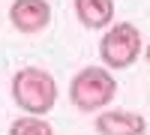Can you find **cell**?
Listing matches in <instances>:
<instances>
[{
    "mask_svg": "<svg viewBox=\"0 0 150 135\" xmlns=\"http://www.w3.org/2000/svg\"><path fill=\"white\" fill-rule=\"evenodd\" d=\"M12 99L24 114L42 117L57 105V81L42 66H24L12 75Z\"/></svg>",
    "mask_w": 150,
    "mask_h": 135,
    "instance_id": "1",
    "label": "cell"
},
{
    "mask_svg": "<svg viewBox=\"0 0 150 135\" xmlns=\"http://www.w3.org/2000/svg\"><path fill=\"white\" fill-rule=\"evenodd\" d=\"M117 96V81L105 66H84L69 84V99L78 111H99Z\"/></svg>",
    "mask_w": 150,
    "mask_h": 135,
    "instance_id": "2",
    "label": "cell"
},
{
    "mask_svg": "<svg viewBox=\"0 0 150 135\" xmlns=\"http://www.w3.org/2000/svg\"><path fill=\"white\" fill-rule=\"evenodd\" d=\"M141 30L132 21H117L99 39V60L105 63V69H129L141 57Z\"/></svg>",
    "mask_w": 150,
    "mask_h": 135,
    "instance_id": "3",
    "label": "cell"
},
{
    "mask_svg": "<svg viewBox=\"0 0 150 135\" xmlns=\"http://www.w3.org/2000/svg\"><path fill=\"white\" fill-rule=\"evenodd\" d=\"M9 21H12V27L18 33H24V36L42 33L48 24H51V6H48V0H12Z\"/></svg>",
    "mask_w": 150,
    "mask_h": 135,
    "instance_id": "4",
    "label": "cell"
},
{
    "mask_svg": "<svg viewBox=\"0 0 150 135\" xmlns=\"http://www.w3.org/2000/svg\"><path fill=\"white\" fill-rule=\"evenodd\" d=\"M144 129H147V120L138 111L108 108V111H99V117H96L99 135H144Z\"/></svg>",
    "mask_w": 150,
    "mask_h": 135,
    "instance_id": "5",
    "label": "cell"
},
{
    "mask_svg": "<svg viewBox=\"0 0 150 135\" xmlns=\"http://www.w3.org/2000/svg\"><path fill=\"white\" fill-rule=\"evenodd\" d=\"M75 15L90 30H108L114 24V0H75Z\"/></svg>",
    "mask_w": 150,
    "mask_h": 135,
    "instance_id": "6",
    "label": "cell"
},
{
    "mask_svg": "<svg viewBox=\"0 0 150 135\" xmlns=\"http://www.w3.org/2000/svg\"><path fill=\"white\" fill-rule=\"evenodd\" d=\"M9 135H54L51 123L45 117H33V114H24L18 120H12Z\"/></svg>",
    "mask_w": 150,
    "mask_h": 135,
    "instance_id": "7",
    "label": "cell"
},
{
    "mask_svg": "<svg viewBox=\"0 0 150 135\" xmlns=\"http://www.w3.org/2000/svg\"><path fill=\"white\" fill-rule=\"evenodd\" d=\"M144 57H147V63H150V45H147V48H144Z\"/></svg>",
    "mask_w": 150,
    "mask_h": 135,
    "instance_id": "8",
    "label": "cell"
}]
</instances>
